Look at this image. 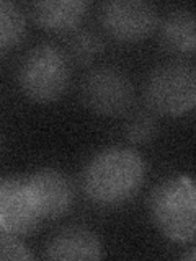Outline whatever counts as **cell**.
Listing matches in <instances>:
<instances>
[{"mask_svg": "<svg viewBox=\"0 0 196 261\" xmlns=\"http://www.w3.org/2000/svg\"><path fill=\"white\" fill-rule=\"evenodd\" d=\"M145 175L144 162L136 150L114 147L88 162L82 176L87 198L100 206H118L139 191Z\"/></svg>", "mask_w": 196, "mask_h": 261, "instance_id": "6da1fadb", "label": "cell"}, {"mask_svg": "<svg viewBox=\"0 0 196 261\" xmlns=\"http://www.w3.org/2000/svg\"><path fill=\"white\" fill-rule=\"evenodd\" d=\"M152 220L170 240L190 243L194 240L196 193L186 176H174L162 181L151 194Z\"/></svg>", "mask_w": 196, "mask_h": 261, "instance_id": "7a4b0ae2", "label": "cell"}, {"mask_svg": "<svg viewBox=\"0 0 196 261\" xmlns=\"http://www.w3.org/2000/svg\"><path fill=\"white\" fill-rule=\"evenodd\" d=\"M70 61L64 49L41 44L27 54L18 69V82L31 100L47 103L57 100L69 87Z\"/></svg>", "mask_w": 196, "mask_h": 261, "instance_id": "3957f363", "label": "cell"}, {"mask_svg": "<svg viewBox=\"0 0 196 261\" xmlns=\"http://www.w3.org/2000/svg\"><path fill=\"white\" fill-rule=\"evenodd\" d=\"M151 111L182 116L196 105V72L188 62L175 61L155 69L144 90Z\"/></svg>", "mask_w": 196, "mask_h": 261, "instance_id": "277c9868", "label": "cell"}, {"mask_svg": "<svg viewBox=\"0 0 196 261\" xmlns=\"http://www.w3.org/2000/svg\"><path fill=\"white\" fill-rule=\"evenodd\" d=\"M82 101L90 111L102 116H116L129 110L134 88L128 75L114 67H98L82 84Z\"/></svg>", "mask_w": 196, "mask_h": 261, "instance_id": "5b68a950", "label": "cell"}, {"mask_svg": "<svg viewBox=\"0 0 196 261\" xmlns=\"http://www.w3.org/2000/svg\"><path fill=\"white\" fill-rule=\"evenodd\" d=\"M100 20L105 31L122 43H136L157 28V10L142 0H113L102 7Z\"/></svg>", "mask_w": 196, "mask_h": 261, "instance_id": "8992f818", "label": "cell"}, {"mask_svg": "<svg viewBox=\"0 0 196 261\" xmlns=\"http://www.w3.org/2000/svg\"><path fill=\"white\" fill-rule=\"evenodd\" d=\"M39 222L41 217L33 206L24 179H0V233L28 235Z\"/></svg>", "mask_w": 196, "mask_h": 261, "instance_id": "52a82bcc", "label": "cell"}, {"mask_svg": "<svg viewBox=\"0 0 196 261\" xmlns=\"http://www.w3.org/2000/svg\"><path fill=\"white\" fill-rule=\"evenodd\" d=\"M24 185L41 219L61 217L74 202V185L57 170H39L24 179Z\"/></svg>", "mask_w": 196, "mask_h": 261, "instance_id": "ba28073f", "label": "cell"}, {"mask_svg": "<svg viewBox=\"0 0 196 261\" xmlns=\"http://www.w3.org/2000/svg\"><path fill=\"white\" fill-rule=\"evenodd\" d=\"M88 4L84 0H47L31 5L35 21L44 30L69 33L77 30L87 13Z\"/></svg>", "mask_w": 196, "mask_h": 261, "instance_id": "9c48e42d", "label": "cell"}, {"mask_svg": "<svg viewBox=\"0 0 196 261\" xmlns=\"http://www.w3.org/2000/svg\"><path fill=\"white\" fill-rule=\"evenodd\" d=\"M46 256L51 259H98L102 258V245L93 232L69 227L47 243Z\"/></svg>", "mask_w": 196, "mask_h": 261, "instance_id": "30bf717a", "label": "cell"}, {"mask_svg": "<svg viewBox=\"0 0 196 261\" xmlns=\"http://www.w3.org/2000/svg\"><path fill=\"white\" fill-rule=\"evenodd\" d=\"M196 23L190 10L177 8L160 24V41L168 51L191 54L196 46Z\"/></svg>", "mask_w": 196, "mask_h": 261, "instance_id": "8fae6325", "label": "cell"}, {"mask_svg": "<svg viewBox=\"0 0 196 261\" xmlns=\"http://www.w3.org/2000/svg\"><path fill=\"white\" fill-rule=\"evenodd\" d=\"M105 51L103 38L93 30L80 28L74 30L69 38L65 56L67 59L79 65H88L95 62Z\"/></svg>", "mask_w": 196, "mask_h": 261, "instance_id": "7c38bea8", "label": "cell"}, {"mask_svg": "<svg viewBox=\"0 0 196 261\" xmlns=\"http://www.w3.org/2000/svg\"><path fill=\"white\" fill-rule=\"evenodd\" d=\"M27 33V20L18 7L0 0V51L16 46Z\"/></svg>", "mask_w": 196, "mask_h": 261, "instance_id": "4fadbf2b", "label": "cell"}, {"mask_svg": "<svg viewBox=\"0 0 196 261\" xmlns=\"http://www.w3.org/2000/svg\"><path fill=\"white\" fill-rule=\"evenodd\" d=\"M155 134H157V121L151 111H137L126 121L125 136L129 142L145 144Z\"/></svg>", "mask_w": 196, "mask_h": 261, "instance_id": "5bb4252c", "label": "cell"}, {"mask_svg": "<svg viewBox=\"0 0 196 261\" xmlns=\"http://www.w3.org/2000/svg\"><path fill=\"white\" fill-rule=\"evenodd\" d=\"M35 255L15 235L0 233V259H33Z\"/></svg>", "mask_w": 196, "mask_h": 261, "instance_id": "9a60e30c", "label": "cell"}]
</instances>
